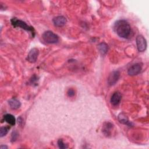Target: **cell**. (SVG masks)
Here are the masks:
<instances>
[{
    "label": "cell",
    "mask_w": 149,
    "mask_h": 149,
    "mask_svg": "<svg viewBox=\"0 0 149 149\" xmlns=\"http://www.w3.org/2000/svg\"><path fill=\"white\" fill-rule=\"evenodd\" d=\"M114 29L117 34L122 38H127L131 32V27L129 23L125 20L117 21L114 25Z\"/></svg>",
    "instance_id": "obj_1"
},
{
    "label": "cell",
    "mask_w": 149,
    "mask_h": 149,
    "mask_svg": "<svg viewBox=\"0 0 149 149\" xmlns=\"http://www.w3.org/2000/svg\"><path fill=\"white\" fill-rule=\"evenodd\" d=\"M11 22V24H12V26L14 27H20L22 29H24L26 31H28L29 32H30L33 36V37L34 36V34H35V32H34V29L33 27L31 26H30L29 25H27L24 22L21 20H19L16 17H14V18H12L10 20Z\"/></svg>",
    "instance_id": "obj_2"
},
{
    "label": "cell",
    "mask_w": 149,
    "mask_h": 149,
    "mask_svg": "<svg viewBox=\"0 0 149 149\" xmlns=\"http://www.w3.org/2000/svg\"><path fill=\"white\" fill-rule=\"evenodd\" d=\"M42 40L47 44H55L58 42L59 37L51 31H45L42 36Z\"/></svg>",
    "instance_id": "obj_3"
},
{
    "label": "cell",
    "mask_w": 149,
    "mask_h": 149,
    "mask_svg": "<svg viewBox=\"0 0 149 149\" xmlns=\"http://www.w3.org/2000/svg\"><path fill=\"white\" fill-rule=\"evenodd\" d=\"M137 47L140 52H143L147 48V41L144 37L141 35H139L136 37Z\"/></svg>",
    "instance_id": "obj_4"
},
{
    "label": "cell",
    "mask_w": 149,
    "mask_h": 149,
    "mask_svg": "<svg viewBox=\"0 0 149 149\" xmlns=\"http://www.w3.org/2000/svg\"><path fill=\"white\" fill-rule=\"evenodd\" d=\"M120 77V73L119 71L114 70L112 72L108 77V84L109 86L114 85L119 80Z\"/></svg>",
    "instance_id": "obj_5"
},
{
    "label": "cell",
    "mask_w": 149,
    "mask_h": 149,
    "mask_svg": "<svg viewBox=\"0 0 149 149\" xmlns=\"http://www.w3.org/2000/svg\"><path fill=\"white\" fill-rule=\"evenodd\" d=\"M38 54H39L38 49L36 48H34L29 51L27 56V60L31 63H34L37 61Z\"/></svg>",
    "instance_id": "obj_6"
},
{
    "label": "cell",
    "mask_w": 149,
    "mask_h": 149,
    "mask_svg": "<svg viewBox=\"0 0 149 149\" xmlns=\"http://www.w3.org/2000/svg\"><path fill=\"white\" fill-rule=\"evenodd\" d=\"M141 70V65L140 63H135L131 66L128 70V74L130 76H135L138 74Z\"/></svg>",
    "instance_id": "obj_7"
},
{
    "label": "cell",
    "mask_w": 149,
    "mask_h": 149,
    "mask_svg": "<svg viewBox=\"0 0 149 149\" xmlns=\"http://www.w3.org/2000/svg\"><path fill=\"white\" fill-rule=\"evenodd\" d=\"M122 99V94L118 92H115L111 96V103L113 106H117L119 104Z\"/></svg>",
    "instance_id": "obj_8"
},
{
    "label": "cell",
    "mask_w": 149,
    "mask_h": 149,
    "mask_svg": "<svg viewBox=\"0 0 149 149\" xmlns=\"http://www.w3.org/2000/svg\"><path fill=\"white\" fill-rule=\"evenodd\" d=\"M66 19L63 16H58L53 19V23L56 27H62L66 23Z\"/></svg>",
    "instance_id": "obj_9"
},
{
    "label": "cell",
    "mask_w": 149,
    "mask_h": 149,
    "mask_svg": "<svg viewBox=\"0 0 149 149\" xmlns=\"http://www.w3.org/2000/svg\"><path fill=\"white\" fill-rule=\"evenodd\" d=\"M113 128V125L110 122H105L103 125V133L107 137L111 136L112 131Z\"/></svg>",
    "instance_id": "obj_10"
},
{
    "label": "cell",
    "mask_w": 149,
    "mask_h": 149,
    "mask_svg": "<svg viewBox=\"0 0 149 149\" xmlns=\"http://www.w3.org/2000/svg\"><path fill=\"white\" fill-rule=\"evenodd\" d=\"M118 120L119 121L124 124V125H126L127 126H133V124L131 122H130L127 118V117L126 116L125 114L124 113H120L118 116Z\"/></svg>",
    "instance_id": "obj_11"
},
{
    "label": "cell",
    "mask_w": 149,
    "mask_h": 149,
    "mask_svg": "<svg viewBox=\"0 0 149 149\" xmlns=\"http://www.w3.org/2000/svg\"><path fill=\"white\" fill-rule=\"evenodd\" d=\"M98 49L102 55L106 54L108 51V45L105 42H101L97 46Z\"/></svg>",
    "instance_id": "obj_12"
},
{
    "label": "cell",
    "mask_w": 149,
    "mask_h": 149,
    "mask_svg": "<svg viewBox=\"0 0 149 149\" xmlns=\"http://www.w3.org/2000/svg\"><path fill=\"white\" fill-rule=\"evenodd\" d=\"M3 119L9 125L13 126L16 123V119L15 116L11 114H6L3 116Z\"/></svg>",
    "instance_id": "obj_13"
},
{
    "label": "cell",
    "mask_w": 149,
    "mask_h": 149,
    "mask_svg": "<svg viewBox=\"0 0 149 149\" xmlns=\"http://www.w3.org/2000/svg\"><path fill=\"white\" fill-rule=\"evenodd\" d=\"M9 104L10 107V108L13 109H16L20 108L21 105L20 102L16 99V98H12L9 101Z\"/></svg>",
    "instance_id": "obj_14"
},
{
    "label": "cell",
    "mask_w": 149,
    "mask_h": 149,
    "mask_svg": "<svg viewBox=\"0 0 149 149\" xmlns=\"http://www.w3.org/2000/svg\"><path fill=\"white\" fill-rule=\"evenodd\" d=\"M9 129V127L7 126L1 127L0 129V136L2 137L5 136L8 133Z\"/></svg>",
    "instance_id": "obj_15"
},
{
    "label": "cell",
    "mask_w": 149,
    "mask_h": 149,
    "mask_svg": "<svg viewBox=\"0 0 149 149\" xmlns=\"http://www.w3.org/2000/svg\"><path fill=\"white\" fill-rule=\"evenodd\" d=\"M58 146L60 148H68V144L64 143L62 139H59L58 141Z\"/></svg>",
    "instance_id": "obj_16"
},
{
    "label": "cell",
    "mask_w": 149,
    "mask_h": 149,
    "mask_svg": "<svg viewBox=\"0 0 149 149\" xmlns=\"http://www.w3.org/2000/svg\"><path fill=\"white\" fill-rule=\"evenodd\" d=\"M67 94L69 97H72L75 95V91L72 88H69L68 91H67Z\"/></svg>",
    "instance_id": "obj_17"
},
{
    "label": "cell",
    "mask_w": 149,
    "mask_h": 149,
    "mask_svg": "<svg viewBox=\"0 0 149 149\" xmlns=\"http://www.w3.org/2000/svg\"><path fill=\"white\" fill-rule=\"evenodd\" d=\"M17 137V133L16 132H13L12 134V141L16 140Z\"/></svg>",
    "instance_id": "obj_18"
},
{
    "label": "cell",
    "mask_w": 149,
    "mask_h": 149,
    "mask_svg": "<svg viewBox=\"0 0 149 149\" xmlns=\"http://www.w3.org/2000/svg\"><path fill=\"white\" fill-rule=\"evenodd\" d=\"M30 80H31V83H35V81H37V77H36V76L34 75V76H33V78Z\"/></svg>",
    "instance_id": "obj_19"
},
{
    "label": "cell",
    "mask_w": 149,
    "mask_h": 149,
    "mask_svg": "<svg viewBox=\"0 0 149 149\" xmlns=\"http://www.w3.org/2000/svg\"><path fill=\"white\" fill-rule=\"evenodd\" d=\"M1 149H5V148H8V147L6 146H3V145H1Z\"/></svg>",
    "instance_id": "obj_20"
}]
</instances>
